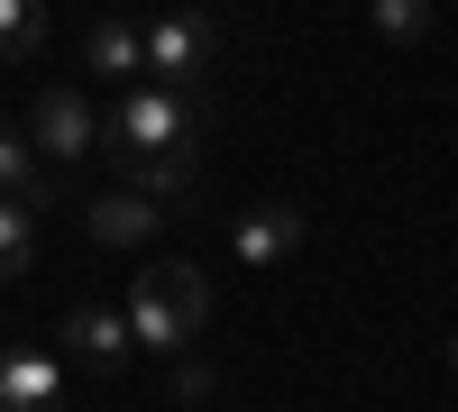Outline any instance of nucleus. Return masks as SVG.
Returning <instances> with one entry per match:
<instances>
[{
  "label": "nucleus",
  "instance_id": "f257e3e1",
  "mask_svg": "<svg viewBox=\"0 0 458 412\" xmlns=\"http://www.w3.org/2000/svg\"><path fill=\"white\" fill-rule=\"evenodd\" d=\"M120 312H129V330H138V349H147V357H174V349H193V340H202L211 284H202V266L165 256V266H138V275H129Z\"/></svg>",
  "mask_w": 458,
  "mask_h": 412
},
{
  "label": "nucleus",
  "instance_id": "f03ea898",
  "mask_svg": "<svg viewBox=\"0 0 458 412\" xmlns=\"http://www.w3.org/2000/svg\"><path fill=\"white\" fill-rule=\"evenodd\" d=\"M220 120L211 92H165V83H138L110 101V156H174V147H202V129Z\"/></svg>",
  "mask_w": 458,
  "mask_h": 412
},
{
  "label": "nucleus",
  "instance_id": "7ed1b4c3",
  "mask_svg": "<svg viewBox=\"0 0 458 412\" xmlns=\"http://www.w3.org/2000/svg\"><path fill=\"white\" fill-rule=\"evenodd\" d=\"M211 64H220V19L211 10H157L147 19V83L165 92H211Z\"/></svg>",
  "mask_w": 458,
  "mask_h": 412
},
{
  "label": "nucleus",
  "instance_id": "20e7f679",
  "mask_svg": "<svg viewBox=\"0 0 458 412\" xmlns=\"http://www.w3.org/2000/svg\"><path fill=\"white\" fill-rule=\"evenodd\" d=\"M28 138H37V156L73 165V156H92V147L110 138V110H101L92 92H73V83H47L37 110H28Z\"/></svg>",
  "mask_w": 458,
  "mask_h": 412
},
{
  "label": "nucleus",
  "instance_id": "39448f33",
  "mask_svg": "<svg viewBox=\"0 0 458 412\" xmlns=\"http://www.w3.org/2000/svg\"><path fill=\"white\" fill-rule=\"evenodd\" d=\"M229 248H239V266L276 275V266H293V248H302V211L293 202H257V211L229 220Z\"/></svg>",
  "mask_w": 458,
  "mask_h": 412
},
{
  "label": "nucleus",
  "instance_id": "423d86ee",
  "mask_svg": "<svg viewBox=\"0 0 458 412\" xmlns=\"http://www.w3.org/2000/svg\"><path fill=\"white\" fill-rule=\"evenodd\" d=\"M64 349H73V357H92L101 376H120V366L138 357V330H129L120 303H73V312H64Z\"/></svg>",
  "mask_w": 458,
  "mask_h": 412
},
{
  "label": "nucleus",
  "instance_id": "0eeeda50",
  "mask_svg": "<svg viewBox=\"0 0 458 412\" xmlns=\"http://www.w3.org/2000/svg\"><path fill=\"white\" fill-rule=\"evenodd\" d=\"M157 220H165V211L129 183V193H92V202H83V239H92V248H147V239H157Z\"/></svg>",
  "mask_w": 458,
  "mask_h": 412
},
{
  "label": "nucleus",
  "instance_id": "6e6552de",
  "mask_svg": "<svg viewBox=\"0 0 458 412\" xmlns=\"http://www.w3.org/2000/svg\"><path fill=\"white\" fill-rule=\"evenodd\" d=\"M0 412H64L55 357H37V349H10V357H0Z\"/></svg>",
  "mask_w": 458,
  "mask_h": 412
},
{
  "label": "nucleus",
  "instance_id": "1a4fd4ad",
  "mask_svg": "<svg viewBox=\"0 0 458 412\" xmlns=\"http://www.w3.org/2000/svg\"><path fill=\"white\" fill-rule=\"evenodd\" d=\"M92 83H129V73H147V19H92Z\"/></svg>",
  "mask_w": 458,
  "mask_h": 412
},
{
  "label": "nucleus",
  "instance_id": "9d476101",
  "mask_svg": "<svg viewBox=\"0 0 458 412\" xmlns=\"http://www.w3.org/2000/svg\"><path fill=\"white\" fill-rule=\"evenodd\" d=\"M0 193L28 202V211H55V174H47V156H37L28 129H0Z\"/></svg>",
  "mask_w": 458,
  "mask_h": 412
},
{
  "label": "nucleus",
  "instance_id": "9b49d317",
  "mask_svg": "<svg viewBox=\"0 0 458 412\" xmlns=\"http://www.w3.org/2000/svg\"><path fill=\"white\" fill-rule=\"evenodd\" d=\"M129 183L147 202H174V193H193V174H202V147H174V156H120Z\"/></svg>",
  "mask_w": 458,
  "mask_h": 412
},
{
  "label": "nucleus",
  "instance_id": "f8f14e48",
  "mask_svg": "<svg viewBox=\"0 0 458 412\" xmlns=\"http://www.w3.org/2000/svg\"><path fill=\"white\" fill-rule=\"evenodd\" d=\"M28 266H37V211L0 193V284H19Z\"/></svg>",
  "mask_w": 458,
  "mask_h": 412
},
{
  "label": "nucleus",
  "instance_id": "ddd939ff",
  "mask_svg": "<svg viewBox=\"0 0 458 412\" xmlns=\"http://www.w3.org/2000/svg\"><path fill=\"white\" fill-rule=\"evenodd\" d=\"M47 46V0H0V64H28Z\"/></svg>",
  "mask_w": 458,
  "mask_h": 412
},
{
  "label": "nucleus",
  "instance_id": "4468645a",
  "mask_svg": "<svg viewBox=\"0 0 458 412\" xmlns=\"http://www.w3.org/2000/svg\"><path fill=\"white\" fill-rule=\"evenodd\" d=\"M367 28L412 46V37H431V0H367Z\"/></svg>",
  "mask_w": 458,
  "mask_h": 412
},
{
  "label": "nucleus",
  "instance_id": "2eb2a0df",
  "mask_svg": "<svg viewBox=\"0 0 458 412\" xmlns=\"http://www.w3.org/2000/svg\"><path fill=\"white\" fill-rule=\"evenodd\" d=\"M449 366H458V340H449Z\"/></svg>",
  "mask_w": 458,
  "mask_h": 412
}]
</instances>
